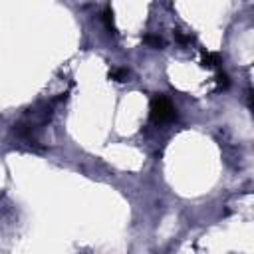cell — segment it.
Segmentation results:
<instances>
[{
	"mask_svg": "<svg viewBox=\"0 0 254 254\" xmlns=\"http://www.w3.org/2000/svg\"><path fill=\"white\" fill-rule=\"evenodd\" d=\"M151 119L155 121V123H167V121H173L175 117H177V109L173 107V103L167 99V97H163V95H159V97H153L151 99Z\"/></svg>",
	"mask_w": 254,
	"mask_h": 254,
	"instance_id": "cell-1",
	"label": "cell"
},
{
	"mask_svg": "<svg viewBox=\"0 0 254 254\" xmlns=\"http://www.w3.org/2000/svg\"><path fill=\"white\" fill-rule=\"evenodd\" d=\"M103 22H105V26H107V30H111V32H115V24H113V10L109 8V6H105V10H103Z\"/></svg>",
	"mask_w": 254,
	"mask_h": 254,
	"instance_id": "cell-2",
	"label": "cell"
},
{
	"mask_svg": "<svg viewBox=\"0 0 254 254\" xmlns=\"http://www.w3.org/2000/svg\"><path fill=\"white\" fill-rule=\"evenodd\" d=\"M109 77L115 79V81H125V79L129 77V71H127L125 67H117V69H111V71H109Z\"/></svg>",
	"mask_w": 254,
	"mask_h": 254,
	"instance_id": "cell-3",
	"label": "cell"
},
{
	"mask_svg": "<svg viewBox=\"0 0 254 254\" xmlns=\"http://www.w3.org/2000/svg\"><path fill=\"white\" fill-rule=\"evenodd\" d=\"M202 62H204V65H206V67H214V65H218V64H220V56H218V54L208 52V54H204Z\"/></svg>",
	"mask_w": 254,
	"mask_h": 254,
	"instance_id": "cell-4",
	"label": "cell"
},
{
	"mask_svg": "<svg viewBox=\"0 0 254 254\" xmlns=\"http://www.w3.org/2000/svg\"><path fill=\"white\" fill-rule=\"evenodd\" d=\"M143 42H145L147 46H151V48H157V50H161V48L165 46V42H163L159 36H145Z\"/></svg>",
	"mask_w": 254,
	"mask_h": 254,
	"instance_id": "cell-5",
	"label": "cell"
},
{
	"mask_svg": "<svg viewBox=\"0 0 254 254\" xmlns=\"http://www.w3.org/2000/svg\"><path fill=\"white\" fill-rule=\"evenodd\" d=\"M216 79H218V85H220V87H226V85H228V75H226V73H218Z\"/></svg>",
	"mask_w": 254,
	"mask_h": 254,
	"instance_id": "cell-6",
	"label": "cell"
}]
</instances>
